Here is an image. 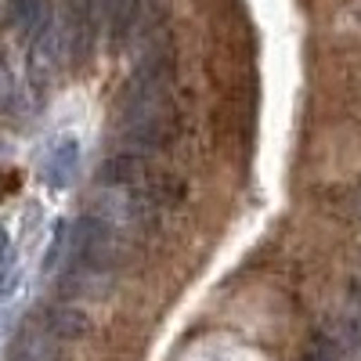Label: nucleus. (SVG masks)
<instances>
[{"instance_id":"1","label":"nucleus","mask_w":361,"mask_h":361,"mask_svg":"<svg viewBox=\"0 0 361 361\" xmlns=\"http://www.w3.org/2000/svg\"><path fill=\"white\" fill-rule=\"evenodd\" d=\"M102 25H105V0H69L62 37H66V54L73 62H87L94 54Z\"/></svg>"},{"instance_id":"2","label":"nucleus","mask_w":361,"mask_h":361,"mask_svg":"<svg viewBox=\"0 0 361 361\" xmlns=\"http://www.w3.org/2000/svg\"><path fill=\"white\" fill-rule=\"evenodd\" d=\"M62 47H66V37L62 29H58V22L51 18L37 37H29V80H33V87H47L54 69H58V58H62Z\"/></svg>"},{"instance_id":"3","label":"nucleus","mask_w":361,"mask_h":361,"mask_svg":"<svg viewBox=\"0 0 361 361\" xmlns=\"http://www.w3.org/2000/svg\"><path fill=\"white\" fill-rule=\"evenodd\" d=\"M145 11L148 0H105V37L116 54L141 33Z\"/></svg>"},{"instance_id":"4","label":"nucleus","mask_w":361,"mask_h":361,"mask_svg":"<svg viewBox=\"0 0 361 361\" xmlns=\"http://www.w3.org/2000/svg\"><path fill=\"white\" fill-rule=\"evenodd\" d=\"M76 163H80V141L69 134L58 137L44 156V180L51 188H69L76 177Z\"/></svg>"},{"instance_id":"5","label":"nucleus","mask_w":361,"mask_h":361,"mask_svg":"<svg viewBox=\"0 0 361 361\" xmlns=\"http://www.w3.org/2000/svg\"><path fill=\"white\" fill-rule=\"evenodd\" d=\"M145 173H148L145 156L127 148V152L112 156V159L102 166V185H109V188H148V185H145Z\"/></svg>"},{"instance_id":"6","label":"nucleus","mask_w":361,"mask_h":361,"mask_svg":"<svg viewBox=\"0 0 361 361\" xmlns=\"http://www.w3.org/2000/svg\"><path fill=\"white\" fill-rule=\"evenodd\" d=\"M44 329L54 336V340H66V343H76L90 333V318L80 311V307H51L44 314Z\"/></svg>"},{"instance_id":"7","label":"nucleus","mask_w":361,"mask_h":361,"mask_svg":"<svg viewBox=\"0 0 361 361\" xmlns=\"http://www.w3.org/2000/svg\"><path fill=\"white\" fill-rule=\"evenodd\" d=\"M25 109V98H22V87L11 73V66L0 58V112L4 116H18Z\"/></svg>"},{"instance_id":"8","label":"nucleus","mask_w":361,"mask_h":361,"mask_svg":"<svg viewBox=\"0 0 361 361\" xmlns=\"http://www.w3.org/2000/svg\"><path fill=\"white\" fill-rule=\"evenodd\" d=\"M51 333H25L18 350H15V361H54V350H51Z\"/></svg>"},{"instance_id":"9","label":"nucleus","mask_w":361,"mask_h":361,"mask_svg":"<svg viewBox=\"0 0 361 361\" xmlns=\"http://www.w3.org/2000/svg\"><path fill=\"white\" fill-rule=\"evenodd\" d=\"M11 264H15V250L8 231L0 228V293H8V279H11Z\"/></svg>"},{"instance_id":"10","label":"nucleus","mask_w":361,"mask_h":361,"mask_svg":"<svg viewBox=\"0 0 361 361\" xmlns=\"http://www.w3.org/2000/svg\"><path fill=\"white\" fill-rule=\"evenodd\" d=\"M62 243H66V221H58L54 231H51V246H47V253H44V271H54L58 253H62Z\"/></svg>"},{"instance_id":"11","label":"nucleus","mask_w":361,"mask_h":361,"mask_svg":"<svg viewBox=\"0 0 361 361\" xmlns=\"http://www.w3.org/2000/svg\"><path fill=\"white\" fill-rule=\"evenodd\" d=\"M304 361H336V354H333V347H329V343H314Z\"/></svg>"}]
</instances>
